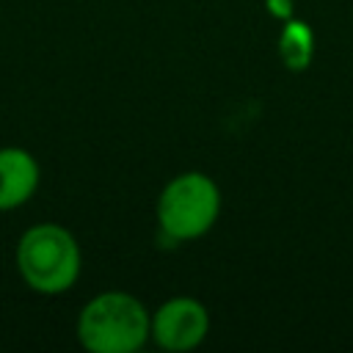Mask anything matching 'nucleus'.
I'll return each mask as SVG.
<instances>
[{"mask_svg": "<svg viewBox=\"0 0 353 353\" xmlns=\"http://www.w3.org/2000/svg\"><path fill=\"white\" fill-rule=\"evenodd\" d=\"M14 265L28 290L39 295H63L80 279L83 254L77 237L66 226L41 221L19 234L14 245Z\"/></svg>", "mask_w": 353, "mask_h": 353, "instance_id": "obj_1", "label": "nucleus"}, {"mask_svg": "<svg viewBox=\"0 0 353 353\" xmlns=\"http://www.w3.org/2000/svg\"><path fill=\"white\" fill-rule=\"evenodd\" d=\"M41 182V165L25 146H0V212L25 207Z\"/></svg>", "mask_w": 353, "mask_h": 353, "instance_id": "obj_5", "label": "nucleus"}, {"mask_svg": "<svg viewBox=\"0 0 353 353\" xmlns=\"http://www.w3.org/2000/svg\"><path fill=\"white\" fill-rule=\"evenodd\" d=\"M218 212L221 190L201 171H185L174 176L157 199L160 232L174 243H185L210 232L218 221Z\"/></svg>", "mask_w": 353, "mask_h": 353, "instance_id": "obj_3", "label": "nucleus"}, {"mask_svg": "<svg viewBox=\"0 0 353 353\" xmlns=\"http://www.w3.org/2000/svg\"><path fill=\"white\" fill-rule=\"evenodd\" d=\"M281 52H284V61L292 66V69H301L309 55H312V36L306 33V28L301 25H292L284 30V44H281Z\"/></svg>", "mask_w": 353, "mask_h": 353, "instance_id": "obj_6", "label": "nucleus"}, {"mask_svg": "<svg viewBox=\"0 0 353 353\" xmlns=\"http://www.w3.org/2000/svg\"><path fill=\"white\" fill-rule=\"evenodd\" d=\"M74 331L91 353H135L152 339V314L135 295L108 290L83 303Z\"/></svg>", "mask_w": 353, "mask_h": 353, "instance_id": "obj_2", "label": "nucleus"}, {"mask_svg": "<svg viewBox=\"0 0 353 353\" xmlns=\"http://www.w3.org/2000/svg\"><path fill=\"white\" fill-rule=\"evenodd\" d=\"M210 331V314L201 301L179 295L160 303L152 314V339L163 350H193L204 342Z\"/></svg>", "mask_w": 353, "mask_h": 353, "instance_id": "obj_4", "label": "nucleus"}]
</instances>
